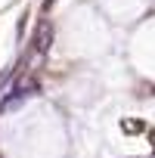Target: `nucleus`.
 Masks as SVG:
<instances>
[{
  "instance_id": "f257e3e1",
  "label": "nucleus",
  "mask_w": 155,
  "mask_h": 158,
  "mask_svg": "<svg viewBox=\"0 0 155 158\" xmlns=\"http://www.w3.org/2000/svg\"><path fill=\"white\" fill-rule=\"evenodd\" d=\"M40 87H37V81L34 77H22V81L10 90V96H6V102H3V109H13V106H19V102H25L28 96H34Z\"/></svg>"
},
{
  "instance_id": "f03ea898",
  "label": "nucleus",
  "mask_w": 155,
  "mask_h": 158,
  "mask_svg": "<svg viewBox=\"0 0 155 158\" xmlns=\"http://www.w3.org/2000/svg\"><path fill=\"white\" fill-rule=\"evenodd\" d=\"M50 40H53V25L50 22H40L37 25V34H34V50L37 53H47L50 50Z\"/></svg>"
},
{
  "instance_id": "7ed1b4c3",
  "label": "nucleus",
  "mask_w": 155,
  "mask_h": 158,
  "mask_svg": "<svg viewBox=\"0 0 155 158\" xmlns=\"http://www.w3.org/2000/svg\"><path fill=\"white\" fill-rule=\"evenodd\" d=\"M10 74H13V68H6L3 74H0V87H3V84H6V77H10Z\"/></svg>"
}]
</instances>
